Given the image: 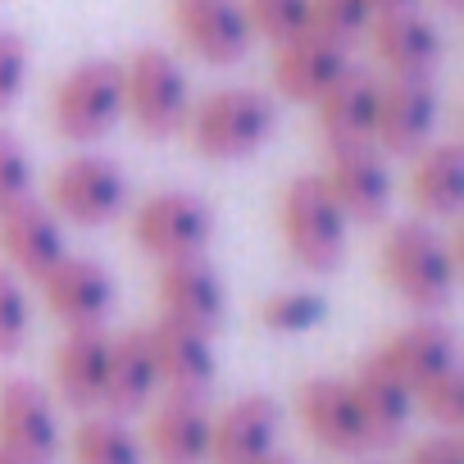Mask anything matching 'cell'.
I'll use <instances>...</instances> for the list:
<instances>
[{"label":"cell","instance_id":"obj_11","mask_svg":"<svg viewBox=\"0 0 464 464\" xmlns=\"http://www.w3.org/2000/svg\"><path fill=\"white\" fill-rule=\"evenodd\" d=\"M0 446L24 464H51L60 455V419L55 401L33 378L0 382Z\"/></svg>","mask_w":464,"mask_h":464},{"label":"cell","instance_id":"obj_26","mask_svg":"<svg viewBox=\"0 0 464 464\" xmlns=\"http://www.w3.org/2000/svg\"><path fill=\"white\" fill-rule=\"evenodd\" d=\"M410 200L423 218H455L464 205V150L455 141L423 146L410 169Z\"/></svg>","mask_w":464,"mask_h":464},{"label":"cell","instance_id":"obj_14","mask_svg":"<svg viewBox=\"0 0 464 464\" xmlns=\"http://www.w3.org/2000/svg\"><path fill=\"white\" fill-rule=\"evenodd\" d=\"M42 296H46V310L64 328H105L114 310V278L105 265L87 256H64L42 278Z\"/></svg>","mask_w":464,"mask_h":464},{"label":"cell","instance_id":"obj_22","mask_svg":"<svg viewBox=\"0 0 464 464\" xmlns=\"http://www.w3.org/2000/svg\"><path fill=\"white\" fill-rule=\"evenodd\" d=\"M105 369H110V333L105 328H69V337L55 346V360H51L55 396L73 410L101 405Z\"/></svg>","mask_w":464,"mask_h":464},{"label":"cell","instance_id":"obj_29","mask_svg":"<svg viewBox=\"0 0 464 464\" xmlns=\"http://www.w3.org/2000/svg\"><path fill=\"white\" fill-rule=\"evenodd\" d=\"M328 314L324 296L319 292H305V287H287V292H274L265 305H260V319L269 333H283V337H296V333H310L319 328Z\"/></svg>","mask_w":464,"mask_h":464},{"label":"cell","instance_id":"obj_8","mask_svg":"<svg viewBox=\"0 0 464 464\" xmlns=\"http://www.w3.org/2000/svg\"><path fill=\"white\" fill-rule=\"evenodd\" d=\"M324 187L337 200V209L355 223H373L387 214L396 187L387 173V155L373 141H351V146H328V164H324Z\"/></svg>","mask_w":464,"mask_h":464},{"label":"cell","instance_id":"obj_13","mask_svg":"<svg viewBox=\"0 0 464 464\" xmlns=\"http://www.w3.org/2000/svg\"><path fill=\"white\" fill-rule=\"evenodd\" d=\"M146 337H150L160 387H169V396H205L214 387V378H218L214 333H200L178 319H155L146 328Z\"/></svg>","mask_w":464,"mask_h":464},{"label":"cell","instance_id":"obj_35","mask_svg":"<svg viewBox=\"0 0 464 464\" xmlns=\"http://www.w3.org/2000/svg\"><path fill=\"white\" fill-rule=\"evenodd\" d=\"M405 464H464V446L455 432H437V437H423Z\"/></svg>","mask_w":464,"mask_h":464},{"label":"cell","instance_id":"obj_18","mask_svg":"<svg viewBox=\"0 0 464 464\" xmlns=\"http://www.w3.org/2000/svg\"><path fill=\"white\" fill-rule=\"evenodd\" d=\"M364 37L373 46V60L387 69V78H432L441 64V33L419 10L373 14Z\"/></svg>","mask_w":464,"mask_h":464},{"label":"cell","instance_id":"obj_16","mask_svg":"<svg viewBox=\"0 0 464 464\" xmlns=\"http://www.w3.org/2000/svg\"><path fill=\"white\" fill-rule=\"evenodd\" d=\"M278 428H283V410L274 396L251 392L232 401L223 414H214L209 464H260L265 455L278 450Z\"/></svg>","mask_w":464,"mask_h":464},{"label":"cell","instance_id":"obj_3","mask_svg":"<svg viewBox=\"0 0 464 464\" xmlns=\"http://www.w3.org/2000/svg\"><path fill=\"white\" fill-rule=\"evenodd\" d=\"M278 223H283V242H287V251L301 269L333 274L346 260L351 218L337 209V200L328 196L319 173H301V178L287 182L283 205H278Z\"/></svg>","mask_w":464,"mask_h":464},{"label":"cell","instance_id":"obj_34","mask_svg":"<svg viewBox=\"0 0 464 464\" xmlns=\"http://www.w3.org/2000/svg\"><path fill=\"white\" fill-rule=\"evenodd\" d=\"M28 196H33V160L10 132H0V209Z\"/></svg>","mask_w":464,"mask_h":464},{"label":"cell","instance_id":"obj_31","mask_svg":"<svg viewBox=\"0 0 464 464\" xmlns=\"http://www.w3.org/2000/svg\"><path fill=\"white\" fill-rule=\"evenodd\" d=\"M33 337V305L24 292V278L0 269V355H19Z\"/></svg>","mask_w":464,"mask_h":464},{"label":"cell","instance_id":"obj_10","mask_svg":"<svg viewBox=\"0 0 464 464\" xmlns=\"http://www.w3.org/2000/svg\"><path fill=\"white\" fill-rule=\"evenodd\" d=\"M173 28L182 46L214 69L242 64L256 46L242 0H173Z\"/></svg>","mask_w":464,"mask_h":464},{"label":"cell","instance_id":"obj_12","mask_svg":"<svg viewBox=\"0 0 464 464\" xmlns=\"http://www.w3.org/2000/svg\"><path fill=\"white\" fill-rule=\"evenodd\" d=\"M0 256H5V265H10L14 278L42 283L69 256L64 251L60 218L46 205H37L33 196L5 205V209H0Z\"/></svg>","mask_w":464,"mask_h":464},{"label":"cell","instance_id":"obj_25","mask_svg":"<svg viewBox=\"0 0 464 464\" xmlns=\"http://www.w3.org/2000/svg\"><path fill=\"white\" fill-rule=\"evenodd\" d=\"M346 382L355 392V405H360V419H364V432H369V450L401 441V432L410 428V414H414V392L401 378H392L373 355Z\"/></svg>","mask_w":464,"mask_h":464},{"label":"cell","instance_id":"obj_2","mask_svg":"<svg viewBox=\"0 0 464 464\" xmlns=\"http://www.w3.org/2000/svg\"><path fill=\"white\" fill-rule=\"evenodd\" d=\"M274 123H278V110L265 92H256V87H218L205 101H191L182 128H187L191 150L200 160L232 164V160L256 155L274 137Z\"/></svg>","mask_w":464,"mask_h":464},{"label":"cell","instance_id":"obj_30","mask_svg":"<svg viewBox=\"0 0 464 464\" xmlns=\"http://www.w3.org/2000/svg\"><path fill=\"white\" fill-rule=\"evenodd\" d=\"M369 24H373L369 0H310V33H319L346 51L355 37L369 33Z\"/></svg>","mask_w":464,"mask_h":464},{"label":"cell","instance_id":"obj_20","mask_svg":"<svg viewBox=\"0 0 464 464\" xmlns=\"http://www.w3.org/2000/svg\"><path fill=\"white\" fill-rule=\"evenodd\" d=\"M346 69H351V51L319 33H301L274 51V87L296 105H314Z\"/></svg>","mask_w":464,"mask_h":464},{"label":"cell","instance_id":"obj_24","mask_svg":"<svg viewBox=\"0 0 464 464\" xmlns=\"http://www.w3.org/2000/svg\"><path fill=\"white\" fill-rule=\"evenodd\" d=\"M319 132L328 146H351V141H373V119H378V78L364 69H346L319 101Z\"/></svg>","mask_w":464,"mask_h":464},{"label":"cell","instance_id":"obj_33","mask_svg":"<svg viewBox=\"0 0 464 464\" xmlns=\"http://www.w3.org/2000/svg\"><path fill=\"white\" fill-rule=\"evenodd\" d=\"M28 64H33V51L19 33H0V114H5L24 87H28Z\"/></svg>","mask_w":464,"mask_h":464},{"label":"cell","instance_id":"obj_15","mask_svg":"<svg viewBox=\"0 0 464 464\" xmlns=\"http://www.w3.org/2000/svg\"><path fill=\"white\" fill-rule=\"evenodd\" d=\"M155 296H160V319H178V324H191L200 333H214L223 324V310H227L223 278L205 256L160 265Z\"/></svg>","mask_w":464,"mask_h":464},{"label":"cell","instance_id":"obj_7","mask_svg":"<svg viewBox=\"0 0 464 464\" xmlns=\"http://www.w3.org/2000/svg\"><path fill=\"white\" fill-rule=\"evenodd\" d=\"M128 200V178L110 155H73L51 173V214L78 227L110 223Z\"/></svg>","mask_w":464,"mask_h":464},{"label":"cell","instance_id":"obj_17","mask_svg":"<svg viewBox=\"0 0 464 464\" xmlns=\"http://www.w3.org/2000/svg\"><path fill=\"white\" fill-rule=\"evenodd\" d=\"M296 414H301V428L324 450H333V455L369 450V432H364V419H360V405H355V392H351L346 378H310V382H301Z\"/></svg>","mask_w":464,"mask_h":464},{"label":"cell","instance_id":"obj_21","mask_svg":"<svg viewBox=\"0 0 464 464\" xmlns=\"http://www.w3.org/2000/svg\"><path fill=\"white\" fill-rule=\"evenodd\" d=\"M373 360L392 378H401L410 392H419V387H428L432 378H441L446 369L459 364V346H455V333L441 319H419V324L401 328L396 337H387L373 351Z\"/></svg>","mask_w":464,"mask_h":464},{"label":"cell","instance_id":"obj_5","mask_svg":"<svg viewBox=\"0 0 464 464\" xmlns=\"http://www.w3.org/2000/svg\"><path fill=\"white\" fill-rule=\"evenodd\" d=\"M123 119V82L114 60H82L73 73L60 78L51 96V123L64 141L87 146L101 141Z\"/></svg>","mask_w":464,"mask_h":464},{"label":"cell","instance_id":"obj_27","mask_svg":"<svg viewBox=\"0 0 464 464\" xmlns=\"http://www.w3.org/2000/svg\"><path fill=\"white\" fill-rule=\"evenodd\" d=\"M73 459L78 464H146L141 437L119 414H87L73 428Z\"/></svg>","mask_w":464,"mask_h":464},{"label":"cell","instance_id":"obj_36","mask_svg":"<svg viewBox=\"0 0 464 464\" xmlns=\"http://www.w3.org/2000/svg\"><path fill=\"white\" fill-rule=\"evenodd\" d=\"M419 0H369V10L373 14H396V10H414Z\"/></svg>","mask_w":464,"mask_h":464},{"label":"cell","instance_id":"obj_28","mask_svg":"<svg viewBox=\"0 0 464 464\" xmlns=\"http://www.w3.org/2000/svg\"><path fill=\"white\" fill-rule=\"evenodd\" d=\"M242 14L251 24V37H265L274 46L310 33V0H242Z\"/></svg>","mask_w":464,"mask_h":464},{"label":"cell","instance_id":"obj_4","mask_svg":"<svg viewBox=\"0 0 464 464\" xmlns=\"http://www.w3.org/2000/svg\"><path fill=\"white\" fill-rule=\"evenodd\" d=\"M119 82H123V114L137 123L141 137L164 141L173 132H182L187 110H191V87L182 64L160 51V46H141L119 64Z\"/></svg>","mask_w":464,"mask_h":464},{"label":"cell","instance_id":"obj_9","mask_svg":"<svg viewBox=\"0 0 464 464\" xmlns=\"http://www.w3.org/2000/svg\"><path fill=\"white\" fill-rule=\"evenodd\" d=\"M441 101L432 78H387L378 82V119H373V146L382 155H419L432 146Z\"/></svg>","mask_w":464,"mask_h":464},{"label":"cell","instance_id":"obj_38","mask_svg":"<svg viewBox=\"0 0 464 464\" xmlns=\"http://www.w3.org/2000/svg\"><path fill=\"white\" fill-rule=\"evenodd\" d=\"M0 464H24V459H19V455H10L5 446H0Z\"/></svg>","mask_w":464,"mask_h":464},{"label":"cell","instance_id":"obj_19","mask_svg":"<svg viewBox=\"0 0 464 464\" xmlns=\"http://www.w3.org/2000/svg\"><path fill=\"white\" fill-rule=\"evenodd\" d=\"M209 432L214 414L205 396H164L150 410L141 450L155 464H209Z\"/></svg>","mask_w":464,"mask_h":464},{"label":"cell","instance_id":"obj_32","mask_svg":"<svg viewBox=\"0 0 464 464\" xmlns=\"http://www.w3.org/2000/svg\"><path fill=\"white\" fill-rule=\"evenodd\" d=\"M414 405H419L441 432H455V428L464 423V373H459V364L446 369L441 378H432L428 387H419V392H414Z\"/></svg>","mask_w":464,"mask_h":464},{"label":"cell","instance_id":"obj_37","mask_svg":"<svg viewBox=\"0 0 464 464\" xmlns=\"http://www.w3.org/2000/svg\"><path fill=\"white\" fill-rule=\"evenodd\" d=\"M260 464H292V459H287V455H278V450H274V455H265V459H260Z\"/></svg>","mask_w":464,"mask_h":464},{"label":"cell","instance_id":"obj_1","mask_svg":"<svg viewBox=\"0 0 464 464\" xmlns=\"http://www.w3.org/2000/svg\"><path fill=\"white\" fill-rule=\"evenodd\" d=\"M382 283L419 314H437L455 296L459 260L428 218H405L382 237Z\"/></svg>","mask_w":464,"mask_h":464},{"label":"cell","instance_id":"obj_6","mask_svg":"<svg viewBox=\"0 0 464 464\" xmlns=\"http://www.w3.org/2000/svg\"><path fill=\"white\" fill-rule=\"evenodd\" d=\"M209 232H214V214L196 191H155L132 214L137 246L160 265L200 256L209 246Z\"/></svg>","mask_w":464,"mask_h":464},{"label":"cell","instance_id":"obj_39","mask_svg":"<svg viewBox=\"0 0 464 464\" xmlns=\"http://www.w3.org/2000/svg\"><path fill=\"white\" fill-rule=\"evenodd\" d=\"M437 5H446V10H459V5H464V0H437Z\"/></svg>","mask_w":464,"mask_h":464},{"label":"cell","instance_id":"obj_23","mask_svg":"<svg viewBox=\"0 0 464 464\" xmlns=\"http://www.w3.org/2000/svg\"><path fill=\"white\" fill-rule=\"evenodd\" d=\"M155 392H160V373H155V355H150L146 328H128V333L110 337V369H105L101 405L110 414L128 419V414L146 410Z\"/></svg>","mask_w":464,"mask_h":464}]
</instances>
